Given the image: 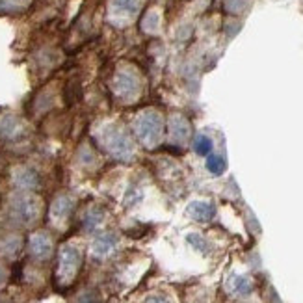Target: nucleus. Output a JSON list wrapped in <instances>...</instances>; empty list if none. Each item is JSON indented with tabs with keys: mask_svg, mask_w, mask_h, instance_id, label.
<instances>
[{
	"mask_svg": "<svg viewBox=\"0 0 303 303\" xmlns=\"http://www.w3.org/2000/svg\"><path fill=\"white\" fill-rule=\"evenodd\" d=\"M188 214L194 218L195 222H210L214 214H216V208L210 203H203V201H195L188 206Z\"/></svg>",
	"mask_w": 303,
	"mask_h": 303,
	"instance_id": "4468645a",
	"label": "nucleus"
},
{
	"mask_svg": "<svg viewBox=\"0 0 303 303\" xmlns=\"http://www.w3.org/2000/svg\"><path fill=\"white\" fill-rule=\"evenodd\" d=\"M206 167H208V171L214 173V175H222V173L225 171L227 164H225V160H223L222 156L210 155L206 158Z\"/></svg>",
	"mask_w": 303,
	"mask_h": 303,
	"instance_id": "4be33fe9",
	"label": "nucleus"
},
{
	"mask_svg": "<svg viewBox=\"0 0 303 303\" xmlns=\"http://www.w3.org/2000/svg\"><path fill=\"white\" fill-rule=\"evenodd\" d=\"M110 93L114 101L119 104H134L142 99L143 92H145V82H143L142 71L132 65V63H121L115 67L112 73V78L108 82Z\"/></svg>",
	"mask_w": 303,
	"mask_h": 303,
	"instance_id": "f257e3e1",
	"label": "nucleus"
},
{
	"mask_svg": "<svg viewBox=\"0 0 303 303\" xmlns=\"http://www.w3.org/2000/svg\"><path fill=\"white\" fill-rule=\"evenodd\" d=\"M143 201V188L138 183L128 184V188L125 192V206L126 208H134Z\"/></svg>",
	"mask_w": 303,
	"mask_h": 303,
	"instance_id": "a211bd4d",
	"label": "nucleus"
},
{
	"mask_svg": "<svg viewBox=\"0 0 303 303\" xmlns=\"http://www.w3.org/2000/svg\"><path fill=\"white\" fill-rule=\"evenodd\" d=\"M117 244H119V236L115 235L114 231L101 233V235L95 236L92 242V255L97 258V261H103V258L110 257V255L115 251Z\"/></svg>",
	"mask_w": 303,
	"mask_h": 303,
	"instance_id": "9d476101",
	"label": "nucleus"
},
{
	"mask_svg": "<svg viewBox=\"0 0 303 303\" xmlns=\"http://www.w3.org/2000/svg\"><path fill=\"white\" fill-rule=\"evenodd\" d=\"M34 0H0V13L4 15H15L23 13L32 6Z\"/></svg>",
	"mask_w": 303,
	"mask_h": 303,
	"instance_id": "f3484780",
	"label": "nucleus"
},
{
	"mask_svg": "<svg viewBox=\"0 0 303 303\" xmlns=\"http://www.w3.org/2000/svg\"><path fill=\"white\" fill-rule=\"evenodd\" d=\"M167 132L171 142H175V145H179L181 142H184L190 136V125L188 121L184 119L183 115H171L169 123H167Z\"/></svg>",
	"mask_w": 303,
	"mask_h": 303,
	"instance_id": "ddd939ff",
	"label": "nucleus"
},
{
	"mask_svg": "<svg viewBox=\"0 0 303 303\" xmlns=\"http://www.w3.org/2000/svg\"><path fill=\"white\" fill-rule=\"evenodd\" d=\"M26 134V125L24 121L13 112L0 114V143L4 145H13L21 142Z\"/></svg>",
	"mask_w": 303,
	"mask_h": 303,
	"instance_id": "0eeeda50",
	"label": "nucleus"
},
{
	"mask_svg": "<svg viewBox=\"0 0 303 303\" xmlns=\"http://www.w3.org/2000/svg\"><path fill=\"white\" fill-rule=\"evenodd\" d=\"M4 281H6V272H4V268L0 266V285H2Z\"/></svg>",
	"mask_w": 303,
	"mask_h": 303,
	"instance_id": "bb28decb",
	"label": "nucleus"
},
{
	"mask_svg": "<svg viewBox=\"0 0 303 303\" xmlns=\"http://www.w3.org/2000/svg\"><path fill=\"white\" fill-rule=\"evenodd\" d=\"M28 251L30 257L35 261H47L51 258L52 251H54V244L52 238L47 231H35L34 235L28 238Z\"/></svg>",
	"mask_w": 303,
	"mask_h": 303,
	"instance_id": "1a4fd4ad",
	"label": "nucleus"
},
{
	"mask_svg": "<svg viewBox=\"0 0 303 303\" xmlns=\"http://www.w3.org/2000/svg\"><path fill=\"white\" fill-rule=\"evenodd\" d=\"M143 303H171V301L164 296H147Z\"/></svg>",
	"mask_w": 303,
	"mask_h": 303,
	"instance_id": "a878e982",
	"label": "nucleus"
},
{
	"mask_svg": "<svg viewBox=\"0 0 303 303\" xmlns=\"http://www.w3.org/2000/svg\"><path fill=\"white\" fill-rule=\"evenodd\" d=\"M99 145L117 162H131L136 156V142L131 131L119 123L103 126L99 134Z\"/></svg>",
	"mask_w": 303,
	"mask_h": 303,
	"instance_id": "f03ea898",
	"label": "nucleus"
},
{
	"mask_svg": "<svg viewBox=\"0 0 303 303\" xmlns=\"http://www.w3.org/2000/svg\"><path fill=\"white\" fill-rule=\"evenodd\" d=\"M74 210V199L67 194H60L51 205V218L56 222H65Z\"/></svg>",
	"mask_w": 303,
	"mask_h": 303,
	"instance_id": "9b49d317",
	"label": "nucleus"
},
{
	"mask_svg": "<svg viewBox=\"0 0 303 303\" xmlns=\"http://www.w3.org/2000/svg\"><path fill=\"white\" fill-rule=\"evenodd\" d=\"M0 303H10V301H4V299H0Z\"/></svg>",
	"mask_w": 303,
	"mask_h": 303,
	"instance_id": "cd10ccee",
	"label": "nucleus"
},
{
	"mask_svg": "<svg viewBox=\"0 0 303 303\" xmlns=\"http://www.w3.org/2000/svg\"><path fill=\"white\" fill-rule=\"evenodd\" d=\"M41 216L39 199L30 192H21L10 201L8 206V218L15 227H30L34 225Z\"/></svg>",
	"mask_w": 303,
	"mask_h": 303,
	"instance_id": "39448f33",
	"label": "nucleus"
},
{
	"mask_svg": "<svg viewBox=\"0 0 303 303\" xmlns=\"http://www.w3.org/2000/svg\"><path fill=\"white\" fill-rule=\"evenodd\" d=\"M194 151L199 156H208L212 153V140L205 134H197L194 140Z\"/></svg>",
	"mask_w": 303,
	"mask_h": 303,
	"instance_id": "412c9836",
	"label": "nucleus"
},
{
	"mask_svg": "<svg viewBox=\"0 0 303 303\" xmlns=\"http://www.w3.org/2000/svg\"><path fill=\"white\" fill-rule=\"evenodd\" d=\"M145 0H108V19L115 26H126L142 13Z\"/></svg>",
	"mask_w": 303,
	"mask_h": 303,
	"instance_id": "423d86ee",
	"label": "nucleus"
},
{
	"mask_svg": "<svg viewBox=\"0 0 303 303\" xmlns=\"http://www.w3.org/2000/svg\"><path fill=\"white\" fill-rule=\"evenodd\" d=\"M12 183L19 192H34L41 186V175L35 167L23 164L13 169Z\"/></svg>",
	"mask_w": 303,
	"mask_h": 303,
	"instance_id": "6e6552de",
	"label": "nucleus"
},
{
	"mask_svg": "<svg viewBox=\"0 0 303 303\" xmlns=\"http://www.w3.org/2000/svg\"><path fill=\"white\" fill-rule=\"evenodd\" d=\"M164 131H166L164 119H162L160 112H156V110L147 108L138 112L131 123V134L134 138V142L140 143L145 149H153L156 145H160Z\"/></svg>",
	"mask_w": 303,
	"mask_h": 303,
	"instance_id": "7ed1b4c3",
	"label": "nucleus"
},
{
	"mask_svg": "<svg viewBox=\"0 0 303 303\" xmlns=\"http://www.w3.org/2000/svg\"><path fill=\"white\" fill-rule=\"evenodd\" d=\"M235 290L238 292V294H249L251 285H249V281L244 279V277H236L235 279Z\"/></svg>",
	"mask_w": 303,
	"mask_h": 303,
	"instance_id": "393cba45",
	"label": "nucleus"
},
{
	"mask_svg": "<svg viewBox=\"0 0 303 303\" xmlns=\"http://www.w3.org/2000/svg\"><path fill=\"white\" fill-rule=\"evenodd\" d=\"M76 160L82 167H95L99 164V153L97 149L93 147L92 143H82L78 147V153H76Z\"/></svg>",
	"mask_w": 303,
	"mask_h": 303,
	"instance_id": "2eb2a0df",
	"label": "nucleus"
},
{
	"mask_svg": "<svg viewBox=\"0 0 303 303\" xmlns=\"http://www.w3.org/2000/svg\"><path fill=\"white\" fill-rule=\"evenodd\" d=\"M186 240H188V244L190 246H194L195 249H199V251H203L205 253L206 251V240L203 238V236H199V235H188L186 236Z\"/></svg>",
	"mask_w": 303,
	"mask_h": 303,
	"instance_id": "b1692460",
	"label": "nucleus"
},
{
	"mask_svg": "<svg viewBox=\"0 0 303 303\" xmlns=\"http://www.w3.org/2000/svg\"><path fill=\"white\" fill-rule=\"evenodd\" d=\"M82 264H84V255L78 247L73 244H65L60 247L56 255V268H54V279L58 285H73L76 277L80 275Z\"/></svg>",
	"mask_w": 303,
	"mask_h": 303,
	"instance_id": "20e7f679",
	"label": "nucleus"
},
{
	"mask_svg": "<svg viewBox=\"0 0 303 303\" xmlns=\"http://www.w3.org/2000/svg\"><path fill=\"white\" fill-rule=\"evenodd\" d=\"M54 103H56V92L52 88H45L34 99V108L37 114H47L54 106Z\"/></svg>",
	"mask_w": 303,
	"mask_h": 303,
	"instance_id": "dca6fc26",
	"label": "nucleus"
},
{
	"mask_svg": "<svg viewBox=\"0 0 303 303\" xmlns=\"http://www.w3.org/2000/svg\"><path fill=\"white\" fill-rule=\"evenodd\" d=\"M104 218H106V210L101 205H92L90 208H86L84 216H82V229L88 233L97 231L103 225Z\"/></svg>",
	"mask_w": 303,
	"mask_h": 303,
	"instance_id": "f8f14e48",
	"label": "nucleus"
},
{
	"mask_svg": "<svg viewBox=\"0 0 303 303\" xmlns=\"http://www.w3.org/2000/svg\"><path fill=\"white\" fill-rule=\"evenodd\" d=\"M160 24V15L155 10H147L142 17V32L145 34H155Z\"/></svg>",
	"mask_w": 303,
	"mask_h": 303,
	"instance_id": "6ab92c4d",
	"label": "nucleus"
},
{
	"mask_svg": "<svg viewBox=\"0 0 303 303\" xmlns=\"http://www.w3.org/2000/svg\"><path fill=\"white\" fill-rule=\"evenodd\" d=\"M21 246H23L21 238H17V236H8V238H4V242L0 244V249H2V253L8 255V257H15V255L21 251Z\"/></svg>",
	"mask_w": 303,
	"mask_h": 303,
	"instance_id": "aec40b11",
	"label": "nucleus"
},
{
	"mask_svg": "<svg viewBox=\"0 0 303 303\" xmlns=\"http://www.w3.org/2000/svg\"><path fill=\"white\" fill-rule=\"evenodd\" d=\"M76 303H101V296L97 290H84L78 296Z\"/></svg>",
	"mask_w": 303,
	"mask_h": 303,
	"instance_id": "5701e85b",
	"label": "nucleus"
}]
</instances>
